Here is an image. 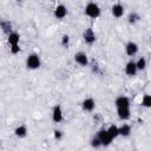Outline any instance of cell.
I'll use <instances>...</instances> for the list:
<instances>
[{
	"label": "cell",
	"mask_w": 151,
	"mask_h": 151,
	"mask_svg": "<svg viewBox=\"0 0 151 151\" xmlns=\"http://www.w3.org/2000/svg\"><path fill=\"white\" fill-rule=\"evenodd\" d=\"M84 13H85L86 17H88L91 19H97L101 14V8L97 2L90 1V2L86 4V6L84 8Z\"/></svg>",
	"instance_id": "cell-1"
},
{
	"label": "cell",
	"mask_w": 151,
	"mask_h": 151,
	"mask_svg": "<svg viewBox=\"0 0 151 151\" xmlns=\"http://www.w3.org/2000/svg\"><path fill=\"white\" fill-rule=\"evenodd\" d=\"M139 19H140V17H139V14H138L137 12H131V13L127 15V22L131 24V25H134L136 22H138Z\"/></svg>",
	"instance_id": "cell-20"
},
{
	"label": "cell",
	"mask_w": 151,
	"mask_h": 151,
	"mask_svg": "<svg viewBox=\"0 0 151 151\" xmlns=\"http://www.w3.org/2000/svg\"><path fill=\"white\" fill-rule=\"evenodd\" d=\"M74 61H76L79 66H83V67L88 66V57H87V54H86L85 52H83V51H79V52H77V53L74 54Z\"/></svg>",
	"instance_id": "cell-6"
},
{
	"label": "cell",
	"mask_w": 151,
	"mask_h": 151,
	"mask_svg": "<svg viewBox=\"0 0 151 151\" xmlns=\"http://www.w3.org/2000/svg\"><path fill=\"white\" fill-rule=\"evenodd\" d=\"M81 109L83 111L85 112H92L94 109H96V101L93 98L88 97V98H85L83 101H81Z\"/></svg>",
	"instance_id": "cell-9"
},
{
	"label": "cell",
	"mask_w": 151,
	"mask_h": 151,
	"mask_svg": "<svg viewBox=\"0 0 151 151\" xmlns=\"http://www.w3.org/2000/svg\"><path fill=\"white\" fill-rule=\"evenodd\" d=\"M124 72L129 77H134L138 72L137 66H136V61L134 60H129L124 66Z\"/></svg>",
	"instance_id": "cell-7"
},
{
	"label": "cell",
	"mask_w": 151,
	"mask_h": 151,
	"mask_svg": "<svg viewBox=\"0 0 151 151\" xmlns=\"http://www.w3.org/2000/svg\"><path fill=\"white\" fill-rule=\"evenodd\" d=\"M41 66V59H40V55L37 54V53H31L28 54V57L26 58V67L28 70H38L39 67Z\"/></svg>",
	"instance_id": "cell-2"
},
{
	"label": "cell",
	"mask_w": 151,
	"mask_h": 151,
	"mask_svg": "<svg viewBox=\"0 0 151 151\" xmlns=\"http://www.w3.org/2000/svg\"><path fill=\"white\" fill-rule=\"evenodd\" d=\"M63 136H64V132L61 130H54L53 131V137H54L55 140H61Z\"/></svg>",
	"instance_id": "cell-23"
},
{
	"label": "cell",
	"mask_w": 151,
	"mask_h": 151,
	"mask_svg": "<svg viewBox=\"0 0 151 151\" xmlns=\"http://www.w3.org/2000/svg\"><path fill=\"white\" fill-rule=\"evenodd\" d=\"M124 13H125V8H124V6L122 4H114L111 7V14L117 19L122 18L124 15Z\"/></svg>",
	"instance_id": "cell-12"
},
{
	"label": "cell",
	"mask_w": 151,
	"mask_h": 151,
	"mask_svg": "<svg viewBox=\"0 0 151 151\" xmlns=\"http://www.w3.org/2000/svg\"><path fill=\"white\" fill-rule=\"evenodd\" d=\"M136 66H137V70L138 71H144L147 66V61H146V58L145 57H139L138 60L136 61Z\"/></svg>",
	"instance_id": "cell-19"
},
{
	"label": "cell",
	"mask_w": 151,
	"mask_h": 151,
	"mask_svg": "<svg viewBox=\"0 0 151 151\" xmlns=\"http://www.w3.org/2000/svg\"><path fill=\"white\" fill-rule=\"evenodd\" d=\"M90 144H91V146H92V147H94V149H99V147H101V144H100L99 139H98L96 136H94V137L91 139Z\"/></svg>",
	"instance_id": "cell-22"
},
{
	"label": "cell",
	"mask_w": 151,
	"mask_h": 151,
	"mask_svg": "<svg viewBox=\"0 0 151 151\" xmlns=\"http://www.w3.org/2000/svg\"><path fill=\"white\" fill-rule=\"evenodd\" d=\"M53 15L55 19L58 20H63L66 15H67V7L63 4H59L55 6V8L53 9Z\"/></svg>",
	"instance_id": "cell-5"
},
{
	"label": "cell",
	"mask_w": 151,
	"mask_h": 151,
	"mask_svg": "<svg viewBox=\"0 0 151 151\" xmlns=\"http://www.w3.org/2000/svg\"><path fill=\"white\" fill-rule=\"evenodd\" d=\"M9 51H11L12 54H18V53L20 52V46H19V44H18V45H12V46H9Z\"/></svg>",
	"instance_id": "cell-25"
},
{
	"label": "cell",
	"mask_w": 151,
	"mask_h": 151,
	"mask_svg": "<svg viewBox=\"0 0 151 151\" xmlns=\"http://www.w3.org/2000/svg\"><path fill=\"white\" fill-rule=\"evenodd\" d=\"M96 137L99 139L101 146H109V145L113 142V139H112V138L110 137V134L107 133L106 129H100V130H98Z\"/></svg>",
	"instance_id": "cell-3"
},
{
	"label": "cell",
	"mask_w": 151,
	"mask_h": 151,
	"mask_svg": "<svg viewBox=\"0 0 151 151\" xmlns=\"http://www.w3.org/2000/svg\"><path fill=\"white\" fill-rule=\"evenodd\" d=\"M106 131H107V133L110 134V137L114 140L117 137H119V133H118V126L117 125H110L107 129H106Z\"/></svg>",
	"instance_id": "cell-18"
},
{
	"label": "cell",
	"mask_w": 151,
	"mask_h": 151,
	"mask_svg": "<svg viewBox=\"0 0 151 151\" xmlns=\"http://www.w3.org/2000/svg\"><path fill=\"white\" fill-rule=\"evenodd\" d=\"M60 44H61L64 47H67V46H68V44H70V37H68L67 34H64V35L61 37Z\"/></svg>",
	"instance_id": "cell-24"
},
{
	"label": "cell",
	"mask_w": 151,
	"mask_h": 151,
	"mask_svg": "<svg viewBox=\"0 0 151 151\" xmlns=\"http://www.w3.org/2000/svg\"><path fill=\"white\" fill-rule=\"evenodd\" d=\"M138 50H139L138 44L134 42V41H132V40L129 41V42H126V45H125V53H126L129 57L136 55V54L138 53Z\"/></svg>",
	"instance_id": "cell-10"
},
{
	"label": "cell",
	"mask_w": 151,
	"mask_h": 151,
	"mask_svg": "<svg viewBox=\"0 0 151 151\" xmlns=\"http://www.w3.org/2000/svg\"><path fill=\"white\" fill-rule=\"evenodd\" d=\"M0 28H1L2 32L6 33V34H8V33H11V32L13 31L12 24H11L8 20H5V19H1V20H0Z\"/></svg>",
	"instance_id": "cell-17"
},
{
	"label": "cell",
	"mask_w": 151,
	"mask_h": 151,
	"mask_svg": "<svg viewBox=\"0 0 151 151\" xmlns=\"http://www.w3.org/2000/svg\"><path fill=\"white\" fill-rule=\"evenodd\" d=\"M27 132H28L27 126L24 125V124L18 125V126L14 129V134H15V137H18V138H25V137L27 136Z\"/></svg>",
	"instance_id": "cell-16"
},
{
	"label": "cell",
	"mask_w": 151,
	"mask_h": 151,
	"mask_svg": "<svg viewBox=\"0 0 151 151\" xmlns=\"http://www.w3.org/2000/svg\"><path fill=\"white\" fill-rule=\"evenodd\" d=\"M19 41H20V35H19V33L12 31L11 33L7 34V42H8L9 46H12V45H18Z\"/></svg>",
	"instance_id": "cell-14"
},
{
	"label": "cell",
	"mask_w": 151,
	"mask_h": 151,
	"mask_svg": "<svg viewBox=\"0 0 151 151\" xmlns=\"http://www.w3.org/2000/svg\"><path fill=\"white\" fill-rule=\"evenodd\" d=\"M114 105H116V109H119V107H130L131 101H130V98L129 97H126V96H119V97L116 98Z\"/></svg>",
	"instance_id": "cell-11"
},
{
	"label": "cell",
	"mask_w": 151,
	"mask_h": 151,
	"mask_svg": "<svg viewBox=\"0 0 151 151\" xmlns=\"http://www.w3.org/2000/svg\"><path fill=\"white\" fill-rule=\"evenodd\" d=\"M132 132L131 125L129 124H122L120 126H118V133L120 137H129Z\"/></svg>",
	"instance_id": "cell-15"
},
{
	"label": "cell",
	"mask_w": 151,
	"mask_h": 151,
	"mask_svg": "<svg viewBox=\"0 0 151 151\" xmlns=\"http://www.w3.org/2000/svg\"><path fill=\"white\" fill-rule=\"evenodd\" d=\"M142 106H144L145 109L151 107V96L149 93H145L142 98Z\"/></svg>",
	"instance_id": "cell-21"
},
{
	"label": "cell",
	"mask_w": 151,
	"mask_h": 151,
	"mask_svg": "<svg viewBox=\"0 0 151 151\" xmlns=\"http://www.w3.org/2000/svg\"><path fill=\"white\" fill-rule=\"evenodd\" d=\"M63 119H64V112H63V109H61V106L60 105H54L53 106V109H52V120H53V123H60V122H63Z\"/></svg>",
	"instance_id": "cell-4"
},
{
	"label": "cell",
	"mask_w": 151,
	"mask_h": 151,
	"mask_svg": "<svg viewBox=\"0 0 151 151\" xmlns=\"http://www.w3.org/2000/svg\"><path fill=\"white\" fill-rule=\"evenodd\" d=\"M83 39L87 45H92L97 40V35L92 28H86L83 33Z\"/></svg>",
	"instance_id": "cell-8"
},
{
	"label": "cell",
	"mask_w": 151,
	"mask_h": 151,
	"mask_svg": "<svg viewBox=\"0 0 151 151\" xmlns=\"http://www.w3.org/2000/svg\"><path fill=\"white\" fill-rule=\"evenodd\" d=\"M117 116L120 120H129L130 117H131L130 107H119V109H117Z\"/></svg>",
	"instance_id": "cell-13"
},
{
	"label": "cell",
	"mask_w": 151,
	"mask_h": 151,
	"mask_svg": "<svg viewBox=\"0 0 151 151\" xmlns=\"http://www.w3.org/2000/svg\"><path fill=\"white\" fill-rule=\"evenodd\" d=\"M17 1H22V0H17Z\"/></svg>",
	"instance_id": "cell-26"
}]
</instances>
